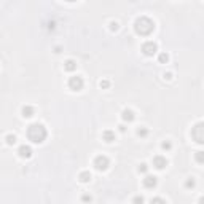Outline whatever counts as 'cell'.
<instances>
[{
	"instance_id": "cell-1",
	"label": "cell",
	"mask_w": 204,
	"mask_h": 204,
	"mask_svg": "<svg viewBox=\"0 0 204 204\" xmlns=\"http://www.w3.org/2000/svg\"><path fill=\"white\" fill-rule=\"evenodd\" d=\"M27 137H29L32 142H35V144H41L46 139V129H45V126L43 124H38V123L30 124L29 129H27Z\"/></svg>"
},
{
	"instance_id": "cell-2",
	"label": "cell",
	"mask_w": 204,
	"mask_h": 204,
	"mask_svg": "<svg viewBox=\"0 0 204 204\" xmlns=\"http://www.w3.org/2000/svg\"><path fill=\"white\" fill-rule=\"evenodd\" d=\"M134 27H136V32L139 35H150L153 32V29H155V23H153L152 19L142 16V18H139L136 21V26Z\"/></svg>"
},
{
	"instance_id": "cell-3",
	"label": "cell",
	"mask_w": 204,
	"mask_h": 204,
	"mask_svg": "<svg viewBox=\"0 0 204 204\" xmlns=\"http://www.w3.org/2000/svg\"><path fill=\"white\" fill-rule=\"evenodd\" d=\"M94 166H96V169H99V171H105V169L109 167V158L104 156V155L97 156V158L94 159Z\"/></svg>"
},
{
	"instance_id": "cell-4",
	"label": "cell",
	"mask_w": 204,
	"mask_h": 204,
	"mask_svg": "<svg viewBox=\"0 0 204 204\" xmlns=\"http://www.w3.org/2000/svg\"><path fill=\"white\" fill-rule=\"evenodd\" d=\"M69 88L73 89V91H80L83 88V78L81 77H72L69 80Z\"/></svg>"
},
{
	"instance_id": "cell-5",
	"label": "cell",
	"mask_w": 204,
	"mask_h": 204,
	"mask_svg": "<svg viewBox=\"0 0 204 204\" xmlns=\"http://www.w3.org/2000/svg\"><path fill=\"white\" fill-rule=\"evenodd\" d=\"M142 51L147 56H153L155 53H156V43H153V41H147V43H144V46H142Z\"/></svg>"
},
{
	"instance_id": "cell-6",
	"label": "cell",
	"mask_w": 204,
	"mask_h": 204,
	"mask_svg": "<svg viewBox=\"0 0 204 204\" xmlns=\"http://www.w3.org/2000/svg\"><path fill=\"white\" fill-rule=\"evenodd\" d=\"M191 136L195 137V140H196L198 144H201V142H202V124H201V123H199V124L193 129Z\"/></svg>"
},
{
	"instance_id": "cell-7",
	"label": "cell",
	"mask_w": 204,
	"mask_h": 204,
	"mask_svg": "<svg viewBox=\"0 0 204 204\" xmlns=\"http://www.w3.org/2000/svg\"><path fill=\"white\" fill-rule=\"evenodd\" d=\"M167 164V161L164 156H155L153 158V166L156 167V169H163V167Z\"/></svg>"
},
{
	"instance_id": "cell-8",
	"label": "cell",
	"mask_w": 204,
	"mask_h": 204,
	"mask_svg": "<svg viewBox=\"0 0 204 204\" xmlns=\"http://www.w3.org/2000/svg\"><path fill=\"white\" fill-rule=\"evenodd\" d=\"M19 156L21 158H30V155H32V150H30V147H27V145H23V147H19Z\"/></svg>"
},
{
	"instance_id": "cell-9",
	"label": "cell",
	"mask_w": 204,
	"mask_h": 204,
	"mask_svg": "<svg viewBox=\"0 0 204 204\" xmlns=\"http://www.w3.org/2000/svg\"><path fill=\"white\" fill-rule=\"evenodd\" d=\"M144 187L145 188H153L156 187V177H153V175H147L144 179Z\"/></svg>"
},
{
	"instance_id": "cell-10",
	"label": "cell",
	"mask_w": 204,
	"mask_h": 204,
	"mask_svg": "<svg viewBox=\"0 0 204 204\" xmlns=\"http://www.w3.org/2000/svg\"><path fill=\"white\" fill-rule=\"evenodd\" d=\"M102 137H104L105 142H113V140H115V132H112V131H105L104 134H102Z\"/></svg>"
},
{
	"instance_id": "cell-11",
	"label": "cell",
	"mask_w": 204,
	"mask_h": 204,
	"mask_svg": "<svg viewBox=\"0 0 204 204\" xmlns=\"http://www.w3.org/2000/svg\"><path fill=\"white\" fill-rule=\"evenodd\" d=\"M123 120H124V121H132V120H134V113H132V110H123Z\"/></svg>"
},
{
	"instance_id": "cell-12",
	"label": "cell",
	"mask_w": 204,
	"mask_h": 204,
	"mask_svg": "<svg viewBox=\"0 0 204 204\" xmlns=\"http://www.w3.org/2000/svg\"><path fill=\"white\" fill-rule=\"evenodd\" d=\"M64 69L67 70V72H72V70H75L77 69V64H75V61H72V59H69L66 64H64Z\"/></svg>"
},
{
	"instance_id": "cell-13",
	"label": "cell",
	"mask_w": 204,
	"mask_h": 204,
	"mask_svg": "<svg viewBox=\"0 0 204 204\" xmlns=\"http://www.w3.org/2000/svg\"><path fill=\"white\" fill-rule=\"evenodd\" d=\"M23 115H24V116H27V118L32 116V115H34V109L27 105V107H24V109H23Z\"/></svg>"
},
{
	"instance_id": "cell-14",
	"label": "cell",
	"mask_w": 204,
	"mask_h": 204,
	"mask_svg": "<svg viewBox=\"0 0 204 204\" xmlns=\"http://www.w3.org/2000/svg\"><path fill=\"white\" fill-rule=\"evenodd\" d=\"M80 180L81 182H89L91 180V174L89 172H81L80 174Z\"/></svg>"
},
{
	"instance_id": "cell-15",
	"label": "cell",
	"mask_w": 204,
	"mask_h": 204,
	"mask_svg": "<svg viewBox=\"0 0 204 204\" xmlns=\"http://www.w3.org/2000/svg\"><path fill=\"white\" fill-rule=\"evenodd\" d=\"M150 204H166V201H164V199H161V198H155V199H152Z\"/></svg>"
},
{
	"instance_id": "cell-16",
	"label": "cell",
	"mask_w": 204,
	"mask_h": 204,
	"mask_svg": "<svg viewBox=\"0 0 204 204\" xmlns=\"http://www.w3.org/2000/svg\"><path fill=\"white\" fill-rule=\"evenodd\" d=\"M6 142H8L10 145H11V144H15V142H16V137H15V136H11V134H10V136H6Z\"/></svg>"
},
{
	"instance_id": "cell-17",
	"label": "cell",
	"mask_w": 204,
	"mask_h": 204,
	"mask_svg": "<svg viewBox=\"0 0 204 204\" xmlns=\"http://www.w3.org/2000/svg\"><path fill=\"white\" fill-rule=\"evenodd\" d=\"M167 59H169V58H167V54H159V62H167Z\"/></svg>"
},
{
	"instance_id": "cell-18",
	"label": "cell",
	"mask_w": 204,
	"mask_h": 204,
	"mask_svg": "<svg viewBox=\"0 0 204 204\" xmlns=\"http://www.w3.org/2000/svg\"><path fill=\"white\" fill-rule=\"evenodd\" d=\"M142 202H144L142 196H136V198H134V204H142Z\"/></svg>"
},
{
	"instance_id": "cell-19",
	"label": "cell",
	"mask_w": 204,
	"mask_h": 204,
	"mask_svg": "<svg viewBox=\"0 0 204 204\" xmlns=\"http://www.w3.org/2000/svg\"><path fill=\"white\" fill-rule=\"evenodd\" d=\"M137 134H139V136H147V129H139Z\"/></svg>"
},
{
	"instance_id": "cell-20",
	"label": "cell",
	"mask_w": 204,
	"mask_h": 204,
	"mask_svg": "<svg viewBox=\"0 0 204 204\" xmlns=\"http://www.w3.org/2000/svg\"><path fill=\"white\" fill-rule=\"evenodd\" d=\"M163 149H164V150H169V149H171V144H169V142H163Z\"/></svg>"
},
{
	"instance_id": "cell-21",
	"label": "cell",
	"mask_w": 204,
	"mask_h": 204,
	"mask_svg": "<svg viewBox=\"0 0 204 204\" xmlns=\"http://www.w3.org/2000/svg\"><path fill=\"white\" fill-rule=\"evenodd\" d=\"M196 159H198V163H202V155H201V152H198V155H196Z\"/></svg>"
},
{
	"instance_id": "cell-22",
	"label": "cell",
	"mask_w": 204,
	"mask_h": 204,
	"mask_svg": "<svg viewBox=\"0 0 204 204\" xmlns=\"http://www.w3.org/2000/svg\"><path fill=\"white\" fill-rule=\"evenodd\" d=\"M139 171H140V172H145V171H147V166H145V164H140Z\"/></svg>"
},
{
	"instance_id": "cell-23",
	"label": "cell",
	"mask_w": 204,
	"mask_h": 204,
	"mask_svg": "<svg viewBox=\"0 0 204 204\" xmlns=\"http://www.w3.org/2000/svg\"><path fill=\"white\" fill-rule=\"evenodd\" d=\"M101 86H102V88H107V86H109V81H107V80H105V81H101Z\"/></svg>"
},
{
	"instance_id": "cell-24",
	"label": "cell",
	"mask_w": 204,
	"mask_h": 204,
	"mask_svg": "<svg viewBox=\"0 0 204 204\" xmlns=\"http://www.w3.org/2000/svg\"><path fill=\"white\" fill-rule=\"evenodd\" d=\"M118 29V24L116 23H112V30H116Z\"/></svg>"
},
{
	"instance_id": "cell-25",
	"label": "cell",
	"mask_w": 204,
	"mask_h": 204,
	"mask_svg": "<svg viewBox=\"0 0 204 204\" xmlns=\"http://www.w3.org/2000/svg\"><path fill=\"white\" fill-rule=\"evenodd\" d=\"M195 185V180H188L187 182V187H193Z\"/></svg>"
},
{
	"instance_id": "cell-26",
	"label": "cell",
	"mask_w": 204,
	"mask_h": 204,
	"mask_svg": "<svg viewBox=\"0 0 204 204\" xmlns=\"http://www.w3.org/2000/svg\"><path fill=\"white\" fill-rule=\"evenodd\" d=\"M83 201H91V196H88V195H85V196H83Z\"/></svg>"
}]
</instances>
